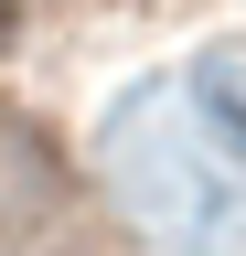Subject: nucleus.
Returning <instances> with one entry per match:
<instances>
[{"mask_svg":"<svg viewBox=\"0 0 246 256\" xmlns=\"http://www.w3.org/2000/svg\"><path fill=\"white\" fill-rule=\"evenodd\" d=\"M11 32H22V0H0V54H11Z\"/></svg>","mask_w":246,"mask_h":256,"instance_id":"1","label":"nucleus"}]
</instances>
